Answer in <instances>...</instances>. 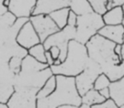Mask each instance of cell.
I'll return each instance as SVG.
<instances>
[{"mask_svg": "<svg viewBox=\"0 0 124 108\" xmlns=\"http://www.w3.org/2000/svg\"><path fill=\"white\" fill-rule=\"evenodd\" d=\"M0 108H9L8 103H3L0 102Z\"/></svg>", "mask_w": 124, "mask_h": 108, "instance_id": "e575fe53", "label": "cell"}, {"mask_svg": "<svg viewBox=\"0 0 124 108\" xmlns=\"http://www.w3.org/2000/svg\"><path fill=\"white\" fill-rule=\"evenodd\" d=\"M76 36L77 26L67 25L63 29L60 30L59 32L49 36L43 43L46 50H48L53 46H57L60 49L61 53H60V59L55 61L54 65H60L62 62H64V60L66 58V55H67L68 45H69L70 41L76 39Z\"/></svg>", "mask_w": 124, "mask_h": 108, "instance_id": "52a82bcc", "label": "cell"}, {"mask_svg": "<svg viewBox=\"0 0 124 108\" xmlns=\"http://www.w3.org/2000/svg\"><path fill=\"white\" fill-rule=\"evenodd\" d=\"M71 0H38L32 15L50 14L62 8L69 7Z\"/></svg>", "mask_w": 124, "mask_h": 108, "instance_id": "4fadbf2b", "label": "cell"}, {"mask_svg": "<svg viewBox=\"0 0 124 108\" xmlns=\"http://www.w3.org/2000/svg\"><path fill=\"white\" fill-rule=\"evenodd\" d=\"M100 93L105 100H109L110 99V87L105 88V89H103L101 90H100Z\"/></svg>", "mask_w": 124, "mask_h": 108, "instance_id": "4dcf8cb0", "label": "cell"}, {"mask_svg": "<svg viewBox=\"0 0 124 108\" xmlns=\"http://www.w3.org/2000/svg\"><path fill=\"white\" fill-rule=\"evenodd\" d=\"M70 12H71V9L69 7H66L53 11L50 13L49 16L54 20L55 24L58 26V27L61 30L68 25V17H69Z\"/></svg>", "mask_w": 124, "mask_h": 108, "instance_id": "d6986e66", "label": "cell"}, {"mask_svg": "<svg viewBox=\"0 0 124 108\" xmlns=\"http://www.w3.org/2000/svg\"><path fill=\"white\" fill-rule=\"evenodd\" d=\"M122 61H124V39H123V43H122Z\"/></svg>", "mask_w": 124, "mask_h": 108, "instance_id": "d590c367", "label": "cell"}, {"mask_svg": "<svg viewBox=\"0 0 124 108\" xmlns=\"http://www.w3.org/2000/svg\"><path fill=\"white\" fill-rule=\"evenodd\" d=\"M69 8L78 16L90 14L94 11L88 0H71Z\"/></svg>", "mask_w": 124, "mask_h": 108, "instance_id": "ac0fdd59", "label": "cell"}, {"mask_svg": "<svg viewBox=\"0 0 124 108\" xmlns=\"http://www.w3.org/2000/svg\"><path fill=\"white\" fill-rule=\"evenodd\" d=\"M110 83H111V81L110 80V78H109L105 73H102V74H100L96 78V80H95L93 89L100 91L103 89L110 87Z\"/></svg>", "mask_w": 124, "mask_h": 108, "instance_id": "d4e9b609", "label": "cell"}, {"mask_svg": "<svg viewBox=\"0 0 124 108\" xmlns=\"http://www.w3.org/2000/svg\"><path fill=\"white\" fill-rule=\"evenodd\" d=\"M38 0H10L9 10L17 17H31Z\"/></svg>", "mask_w": 124, "mask_h": 108, "instance_id": "7c38bea8", "label": "cell"}, {"mask_svg": "<svg viewBox=\"0 0 124 108\" xmlns=\"http://www.w3.org/2000/svg\"><path fill=\"white\" fill-rule=\"evenodd\" d=\"M95 12L103 16L108 9L106 6V0H88Z\"/></svg>", "mask_w": 124, "mask_h": 108, "instance_id": "484cf974", "label": "cell"}, {"mask_svg": "<svg viewBox=\"0 0 124 108\" xmlns=\"http://www.w3.org/2000/svg\"><path fill=\"white\" fill-rule=\"evenodd\" d=\"M48 51L51 53L52 56H53V58L54 59L55 61H56V60H58L59 59H60V53H61V51H60V49L59 48V47L53 46V47H51L49 50H48ZM54 63H55V62H54Z\"/></svg>", "mask_w": 124, "mask_h": 108, "instance_id": "f1b7e54d", "label": "cell"}, {"mask_svg": "<svg viewBox=\"0 0 124 108\" xmlns=\"http://www.w3.org/2000/svg\"><path fill=\"white\" fill-rule=\"evenodd\" d=\"M29 21V17H18L12 26L0 28V63L8 64L12 57L24 59L28 55V50L18 43L17 36L21 27Z\"/></svg>", "mask_w": 124, "mask_h": 108, "instance_id": "277c9868", "label": "cell"}, {"mask_svg": "<svg viewBox=\"0 0 124 108\" xmlns=\"http://www.w3.org/2000/svg\"><path fill=\"white\" fill-rule=\"evenodd\" d=\"M122 9H123V12H124V4L122 5ZM122 25H123V26H124V18H123V21H122Z\"/></svg>", "mask_w": 124, "mask_h": 108, "instance_id": "74e56055", "label": "cell"}, {"mask_svg": "<svg viewBox=\"0 0 124 108\" xmlns=\"http://www.w3.org/2000/svg\"><path fill=\"white\" fill-rule=\"evenodd\" d=\"M30 21L38 33L42 43H43L52 34L60 30L49 14L32 15L30 17Z\"/></svg>", "mask_w": 124, "mask_h": 108, "instance_id": "ba28073f", "label": "cell"}, {"mask_svg": "<svg viewBox=\"0 0 124 108\" xmlns=\"http://www.w3.org/2000/svg\"><path fill=\"white\" fill-rule=\"evenodd\" d=\"M46 60H47V64H48L49 66L54 65L55 60H54V59L53 58V56H52L51 53H50L48 50L46 51Z\"/></svg>", "mask_w": 124, "mask_h": 108, "instance_id": "1f68e13d", "label": "cell"}, {"mask_svg": "<svg viewBox=\"0 0 124 108\" xmlns=\"http://www.w3.org/2000/svg\"><path fill=\"white\" fill-rule=\"evenodd\" d=\"M54 75L51 67L27 55L22 60L21 72L16 76V90L39 91L49 77Z\"/></svg>", "mask_w": 124, "mask_h": 108, "instance_id": "7a4b0ae2", "label": "cell"}, {"mask_svg": "<svg viewBox=\"0 0 124 108\" xmlns=\"http://www.w3.org/2000/svg\"><path fill=\"white\" fill-rule=\"evenodd\" d=\"M115 52H116V55H118L121 59H122V44H116Z\"/></svg>", "mask_w": 124, "mask_h": 108, "instance_id": "d6a6232c", "label": "cell"}, {"mask_svg": "<svg viewBox=\"0 0 124 108\" xmlns=\"http://www.w3.org/2000/svg\"><path fill=\"white\" fill-rule=\"evenodd\" d=\"M88 58L86 44L76 40L70 41L66 60L60 65L51 66L54 75H63L66 77H76L83 72Z\"/></svg>", "mask_w": 124, "mask_h": 108, "instance_id": "5b68a950", "label": "cell"}, {"mask_svg": "<svg viewBox=\"0 0 124 108\" xmlns=\"http://www.w3.org/2000/svg\"><path fill=\"white\" fill-rule=\"evenodd\" d=\"M16 76L8 64L0 63V102L8 103L16 92Z\"/></svg>", "mask_w": 124, "mask_h": 108, "instance_id": "9c48e42d", "label": "cell"}, {"mask_svg": "<svg viewBox=\"0 0 124 108\" xmlns=\"http://www.w3.org/2000/svg\"><path fill=\"white\" fill-rule=\"evenodd\" d=\"M83 71H85L88 73L91 74V75L94 76L96 77H98L100 74L103 73V70H102V67L100 65V63H98L93 59L90 58L89 56H88V60H87L85 68Z\"/></svg>", "mask_w": 124, "mask_h": 108, "instance_id": "603a6c76", "label": "cell"}, {"mask_svg": "<svg viewBox=\"0 0 124 108\" xmlns=\"http://www.w3.org/2000/svg\"><path fill=\"white\" fill-rule=\"evenodd\" d=\"M79 108H92V106L88 104H86V103H82L81 106H79Z\"/></svg>", "mask_w": 124, "mask_h": 108, "instance_id": "836d02e7", "label": "cell"}, {"mask_svg": "<svg viewBox=\"0 0 124 108\" xmlns=\"http://www.w3.org/2000/svg\"><path fill=\"white\" fill-rule=\"evenodd\" d=\"M78 19V15L75 14L73 11L71 10L70 15H69V17H68V25H69V26H77Z\"/></svg>", "mask_w": 124, "mask_h": 108, "instance_id": "f546056e", "label": "cell"}, {"mask_svg": "<svg viewBox=\"0 0 124 108\" xmlns=\"http://www.w3.org/2000/svg\"><path fill=\"white\" fill-rule=\"evenodd\" d=\"M124 4V0H106L107 9H110L116 6H122Z\"/></svg>", "mask_w": 124, "mask_h": 108, "instance_id": "83f0119b", "label": "cell"}, {"mask_svg": "<svg viewBox=\"0 0 124 108\" xmlns=\"http://www.w3.org/2000/svg\"><path fill=\"white\" fill-rule=\"evenodd\" d=\"M46 49L43 43H40L35 46L31 47L28 50V55L32 56L34 59H36L38 61L42 63H47L46 60Z\"/></svg>", "mask_w": 124, "mask_h": 108, "instance_id": "7402d4cb", "label": "cell"}, {"mask_svg": "<svg viewBox=\"0 0 124 108\" xmlns=\"http://www.w3.org/2000/svg\"><path fill=\"white\" fill-rule=\"evenodd\" d=\"M37 94L34 90H16L9 100V108H37Z\"/></svg>", "mask_w": 124, "mask_h": 108, "instance_id": "30bf717a", "label": "cell"}, {"mask_svg": "<svg viewBox=\"0 0 124 108\" xmlns=\"http://www.w3.org/2000/svg\"><path fill=\"white\" fill-rule=\"evenodd\" d=\"M116 44L100 34L93 36L86 43L88 56L100 63L103 73L111 82L124 77V61L116 54Z\"/></svg>", "mask_w": 124, "mask_h": 108, "instance_id": "6da1fadb", "label": "cell"}, {"mask_svg": "<svg viewBox=\"0 0 124 108\" xmlns=\"http://www.w3.org/2000/svg\"><path fill=\"white\" fill-rule=\"evenodd\" d=\"M58 108H79V106H62Z\"/></svg>", "mask_w": 124, "mask_h": 108, "instance_id": "8d00e7d4", "label": "cell"}, {"mask_svg": "<svg viewBox=\"0 0 124 108\" xmlns=\"http://www.w3.org/2000/svg\"><path fill=\"white\" fill-rule=\"evenodd\" d=\"M4 1H5V0H0V2H1V4H2V3H4Z\"/></svg>", "mask_w": 124, "mask_h": 108, "instance_id": "ab89813d", "label": "cell"}, {"mask_svg": "<svg viewBox=\"0 0 124 108\" xmlns=\"http://www.w3.org/2000/svg\"><path fill=\"white\" fill-rule=\"evenodd\" d=\"M96 77L88 73L85 71H83L79 75L75 77L76 86L80 95H84L87 92H88L92 89H93L94 82L96 80Z\"/></svg>", "mask_w": 124, "mask_h": 108, "instance_id": "9a60e30c", "label": "cell"}, {"mask_svg": "<svg viewBox=\"0 0 124 108\" xmlns=\"http://www.w3.org/2000/svg\"><path fill=\"white\" fill-rule=\"evenodd\" d=\"M17 19V16L9 10L7 13L0 16V28L10 27L16 23Z\"/></svg>", "mask_w": 124, "mask_h": 108, "instance_id": "cb8c5ba5", "label": "cell"}, {"mask_svg": "<svg viewBox=\"0 0 124 108\" xmlns=\"http://www.w3.org/2000/svg\"><path fill=\"white\" fill-rule=\"evenodd\" d=\"M57 86L53 94L43 99H38L37 108H58L62 106H80L82 96L76 86L74 77L56 75Z\"/></svg>", "mask_w": 124, "mask_h": 108, "instance_id": "3957f363", "label": "cell"}, {"mask_svg": "<svg viewBox=\"0 0 124 108\" xmlns=\"http://www.w3.org/2000/svg\"><path fill=\"white\" fill-rule=\"evenodd\" d=\"M110 99H112L117 106L124 105V77L120 80L111 82L110 85Z\"/></svg>", "mask_w": 124, "mask_h": 108, "instance_id": "e0dca14e", "label": "cell"}, {"mask_svg": "<svg viewBox=\"0 0 124 108\" xmlns=\"http://www.w3.org/2000/svg\"><path fill=\"white\" fill-rule=\"evenodd\" d=\"M119 108H124V105H122V106H119Z\"/></svg>", "mask_w": 124, "mask_h": 108, "instance_id": "f35d334b", "label": "cell"}, {"mask_svg": "<svg viewBox=\"0 0 124 108\" xmlns=\"http://www.w3.org/2000/svg\"><path fill=\"white\" fill-rule=\"evenodd\" d=\"M92 108H119V106H117V104L112 99H109L101 104L94 105L92 106Z\"/></svg>", "mask_w": 124, "mask_h": 108, "instance_id": "4316f807", "label": "cell"}, {"mask_svg": "<svg viewBox=\"0 0 124 108\" xmlns=\"http://www.w3.org/2000/svg\"><path fill=\"white\" fill-rule=\"evenodd\" d=\"M17 42L23 48L29 50L31 47L42 43L38 33L31 21H27L20 30L17 36Z\"/></svg>", "mask_w": 124, "mask_h": 108, "instance_id": "8fae6325", "label": "cell"}, {"mask_svg": "<svg viewBox=\"0 0 124 108\" xmlns=\"http://www.w3.org/2000/svg\"><path fill=\"white\" fill-rule=\"evenodd\" d=\"M102 16L105 25H122L124 18L122 6H116L111 8Z\"/></svg>", "mask_w": 124, "mask_h": 108, "instance_id": "2e32d148", "label": "cell"}, {"mask_svg": "<svg viewBox=\"0 0 124 108\" xmlns=\"http://www.w3.org/2000/svg\"><path fill=\"white\" fill-rule=\"evenodd\" d=\"M106 100L100 94V91L94 89H92L88 92H87L84 95L82 96V102L86 103L89 106H93L94 105H99L105 102Z\"/></svg>", "mask_w": 124, "mask_h": 108, "instance_id": "ffe728a7", "label": "cell"}, {"mask_svg": "<svg viewBox=\"0 0 124 108\" xmlns=\"http://www.w3.org/2000/svg\"><path fill=\"white\" fill-rule=\"evenodd\" d=\"M102 15L93 11L90 14L79 16L77 23L76 41L86 44L105 26Z\"/></svg>", "mask_w": 124, "mask_h": 108, "instance_id": "8992f818", "label": "cell"}, {"mask_svg": "<svg viewBox=\"0 0 124 108\" xmlns=\"http://www.w3.org/2000/svg\"><path fill=\"white\" fill-rule=\"evenodd\" d=\"M57 86V78L56 75L54 74L51 77L47 80L44 85L42 87V89L37 94V98L38 99H43L48 96H49L51 94H53L54 91L55 90Z\"/></svg>", "mask_w": 124, "mask_h": 108, "instance_id": "44dd1931", "label": "cell"}, {"mask_svg": "<svg viewBox=\"0 0 124 108\" xmlns=\"http://www.w3.org/2000/svg\"><path fill=\"white\" fill-rule=\"evenodd\" d=\"M98 34L116 44H122L124 39V26L122 24L105 25L99 31Z\"/></svg>", "mask_w": 124, "mask_h": 108, "instance_id": "5bb4252c", "label": "cell"}]
</instances>
